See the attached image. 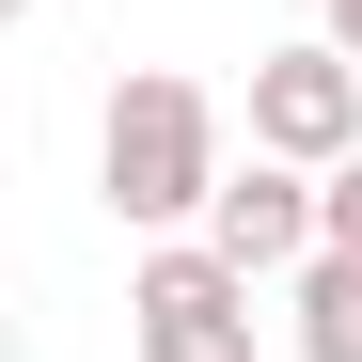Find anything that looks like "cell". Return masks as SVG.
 Here are the masks:
<instances>
[{
    "instance_id": "5b68a950",
    "label": "cell",
    "mask_w": 362,
    "mask_h": 362,
    "mask_svg": "<svg viewBox=\"0 0 362 362\" xmlns=\"http://www.w3.org/2000/svg\"><path fill=\"white\" fill-rule=\"evenodd\" d=\"M299 362H362V252L299 268Z\"/></svg>"
},
{
    "instance_id": "3957f363",
    "label": "cell",
    "mask_w": 362,
    "mask_h": 362,
    "mask_svg": "<svg viewBox=\"0 0 362 362\" xmlns=\"http://www.w3.org/2000/svg\"><path fill=\"white\" fill-rule=\"evenodd\" d=\"M252 158H299V173H331L362 158V64L315 32V47H268L252 64Z\"/></svg>"
},
{
    "instance_id": "6da1fadb",
    "label": "cell",
    "mask_w": 362,
    "mask_h": 362,
    "mask_svg": "<svg viewBox=\"0 0 362 362\" xmlns=\"http://www.w3.org/2000/svg\"><path fill=\"white\" fill-rule=\"evenodd\" d=\"M95 189H110V221H205L221 205V95L205 79H173V64H142V79H110V127H95Z\"/></svg>"
},
{
    "instance_id": "52a82bcc",
    "label": "cell",
    "mask_w": 362,
    "mask_h": 362,
    "mask_svg": "<svg viewBox=\"0 0 362 362\" xmlns=\"http://www.w3.org/2000/svg\"><path fill=\"white\" fill-rule=\"evenodd\" d=\"M331 47H346V64H362V0H331Z\"/></svg>"
},
{
    "instance_id": "7a4b0ae2",
    "label": "cell",
    "mask_w": 362,
    "mask_h": 362,
    "mask_svg": "<svg viewBox=\"0 0 362 362\" xmlns=\"http://www.w3.org/2000/svg\"><path fill=\"white\" fill-rule=\"evenodd\" d=\"M127 346L142 362H252V268H221L205 236L127 268Z\"/></svg>"
},
{
    "instance_id": "8992f818",
    "label": "cell",
    "mask_w": 362,
    "mask_h": 362,
    "mask_svg": "<svg viewBox=\"0 0 362 362\" xmlns=\"http://www.w3.org/2000/svg\"><path fill=\"white\" fill-rule=\"evenodd\" d=\"M315 205H331V252H362V158H331V173H315Z\"/></svg>"
},
{
    "instance_id": "277c9868",
    "label": "cell",
    "mask_w": 362,
    "mask_h": 362,
    "mask_svg": "<svg viewBox=\"0 0 362 362\" xmlns=\"http://www.w3.org/2000/svg\"><path fill=\"white\" fill-rule=\"evenodd\" d=\"M205 252H221V268H252V284H299V268L331 252V205H315V173H299V158L221 173V205H205Z\"/></svg>"
}]
</instances>
